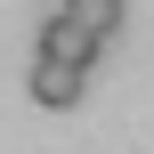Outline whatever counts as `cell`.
I'll use <instances>...</instances> for the list:
<instances>
[{
	"label": "cell",
	"instance_id": "6da1fadb",
	"mask_svg": "<svg viewBox=\"0 0 154 154\" xmlns=\"http://www.w3.org/2000/svg\"><path fill=\"white\" fill-rule=\"evenodd\" d=\"M24 89H32L41 106H57V114H65V106H81V89H89V65H65V57H49V49H41Z\"/></svg>",
	"mask_w": 154,
	"mask_h": 154
},
{
	"label": "cell",
	"instance_id": "7a4b0ae2",
	"mask_svg": "<svg viewBox=\"0 0 154 154\" xmlns=\"http://www.w3.org/2000/svg\"><path fill=\"white\" fill-rule=\"evenodd\" d=\"M41 49H49V57H65V65H97V49H106V41H97V32H81V24L57 8V16H49V32H41Z\"/></svg>",
	"mask_w": 154,
	"mask_h": 154
},
{
	"label": "cell",
	"instance_id": "3957f363",
	"mask_svg": "<svg viewBox=\"0 0 154 154\" xmlns=\"http://www.w3.org/2000/svg\"><path fill=\"white\" fill-rule=\"evenodd\" d=\"M65 16H73L81 32H97V41L122 32V0H65Z\"/></svg>",
	"mask_w": 154,
	"mask_h": 154
}]
</instances>
